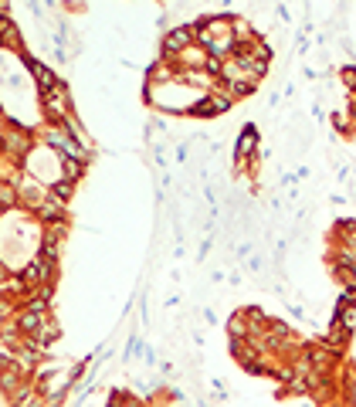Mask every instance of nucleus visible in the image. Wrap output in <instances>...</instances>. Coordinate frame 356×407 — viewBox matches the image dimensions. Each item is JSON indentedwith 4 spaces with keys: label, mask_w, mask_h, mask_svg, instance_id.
I'll list each match as a JSON object with an SVG mask.
<instances>
[{
    "label": "nucleus",
    "mask_w": 356,
    "mask_h": 407,
    "mask_svg": "<svg viewBox=\"0 0 356 407\" xmlns=\"http://www.w3.org/2000/svg\"><path fill=\"white\" fill-rule=\"evenodd\" d=\"M20 167H24V174L34 176V180H41L44 187H55V183L65 180V174H61V153H55V150H51V146H44V143L34 146Z\"/></svg>",
    "instance_id": "nucleus-1"
},
{
    "label": "nucleus",
    "mask_w": 356,
    "mask_h": 407,
    "mask_svg": "<svg viewBox=\"0 0 356 407\" xmlns=\"http://www.w3.org/2000/svg\"><path fill=\"white\" fill-rule=\"evenodd\" d=\"M41 143L44 146H51L55 153H61L65 160H81V163H88V150H85V143H81L79 136L72 133L65 122H51L44 133H41Z\"/></svg>",
    "instance_id": "nucleus-2"
},
{
    "label": "nucleus",
    "mask_w": 356,
    "mask_h": 407,
    "mask_svg": "<svg viewBox=\"0 0 356 407\" xmlns=\"http://www.w3.org/2000/svg\"><path fill=\"white\" fill-rule=\"evenodd\" d=\"M190 44H197V20L194 24H177L163 34V44H159V58L173 61L180 51H187Z\"/></svg>",
    "instance_id": "nucleus-3"
},
{
    "label": "nucleus",
    "mask_w": 356,
    "mask_h": 407,
    "mask_svg": "<svg viewBox=\"0 0 356 407\" xmlns=\"http://www.w3.org/2000/svg\"><path fill=\"white\" fill-rule=\"evenodd\" d=\"M38 105H41V116L48 119V122H65V119L72 116V96H68V85L61 82L55 92L38 96Z\"/></svg>",
    "instance_id": "nucleus-4"
},
{
    "label": "nucleus",
    "mask_w": 356,
    "mask_h": 407,
    "mask_svg": "<svg viewBox=\"0 0 356 407\" xmlns=\"http://www.w3.org/2000/svg\"><path fill=\"white\" fill-rule=\"evenodd\" d=\"M305 360H309V367L316 370V373H329V370L339 367V353L333 347H326L322 340L305 347Z\"/></svg>",
    "instance_id": "nucleus-5"
},
{
    "label": "nucleus",
    "mask_w": 356,
    "mask_h": 407,
    "mask_svg": "<svg viewBox=\"0 0 356 407\" xmlns=\"http://www.w3.org/2000/svg\"><path fill=\"white\" fill-rule=\"evenodd\" d=\"M231 105H235V98L228 96L224 89L220 92H211V96H204L194 105V112L190 116H197V119H214V116H224V112H231Z\"/></svg>",
    "instance_id": "nucleus-6"
},
{
    "label": "nucleus",
    "mask_w": 356,
    "mask_h": 407,
    "mask_svg": "<svg viewBox=\"0 0 356 407\" xmlns=\"http://www.w3.org/2000/svg\"><path fill=\"white\" fill-rule=\"evenodd\" d=\"M24 65H27V72H31V78H34V85H38V96H44V92H55L61 85V78L55 68H48V65H41L38 58H31V55H24Z\"/></svg>",
    "instance_id": "nucleus-7"
},
{
    "label": "nucleus",
    "mask_w": 356,
    "mask_h": 407,
    "mask_svg": "<svg viewBox=\"0 0 356 407\" xmlns=\"http://www.w3.org/2000/svg\"><path fill=\"white\" fill-rule=\"evenodd\" d=\"M44 323H48V316H44V312H34V309H27V306H20V309H18V323H14V326H18V332L24 336V340H31V336H38V332H41Z\"/></svg>",
    "instance_id": "nucleus-8"
},
{
    "label": "nucleus",
    "mask_w": 356,
    "mask_h": 407,
    "mask_svg": "<svg viewBox=\"0 0 356 407\" xmlns=\"http://www.w3.org/2000/svg\"><path fill=\"white\" fill-rule=\"evenodd\" d=\"M350 336H353V330H346L339 319H333V323H329V332H326V340H322V343H326V347H333L336 353H343V347L350 343Z\"/></svg>",
    "instance_id": "nucleus-9"
},
{
    "label": "nucleus",
    "mask_w": 356,
    "mask_h": 407,
    "mask_svg": "<svg viewBox=\"0 0 356 407\" xmlns=\"http://www.w3.org/2000/svg\"><path fill=\"white\" fill-rule=\"evenodd\" d=\"M0 41H4V48H14L20 58L27 55V51L20 48V34H18V27H14V20L11 18H0Z\"/></svg>",
    "instance_id": "nucleus-10"
},
{
    "label": "nucleus",
    "mask_w": 356,
    "mask_h": 407,
    "mask_svg": "<svg viewBox=\"0 0 356 407\" xmlns=\"http://www.w3.org/2000/svg\"><path fill=\"white\" fill-rule=\"evenodd\" d=\"M255 146H258V129L255 126H248V129L241 133V139H237L235 153L237 156H255Z\"/></svg>",
    "instance_id": "nucleus-11"
},
{
    "label": "nucleus",
    "mask_w": 356,
    "mask_h": 407,
    "mask_svg": "<svg viewBox=\"0 0 356 407\" xmlns=\"http://www.w3.org/2000/svg\"><path fill=\"white\" fill-rule=\"evenodd\" d=\"M235 38H237V44H251V41H255V27H251V20L241 18V14H235Z\"/></svg>",
    "instance_id": "nucleus-12"
},
{
    "label": "nucleus",
    "mask_w": 356,
    "mask_h": 407,
    "mask_svg": "<svg viewBox=\"0 0 356 407\" xmlns=\"http://www.w3.org/2000/svg\"><path fill=\"white\" fill-rule=\"evenodd\" d=\"M61 174H65L68 183H79L81 174H85V163H81V160H65V156H61Z\"/></svg>",
    "instance_id": "nucleus-13"
},
{
    "label": "nucleus",
    "mask_w": 356,
    "mask_h": 407,
    "mask_svg": "<svg viewBox=\"0 0 356 407\" xmlns=\"http://www.w3.org/2000/svg\"><path fill=\"white\" fill-rule=\"evenodd\" d=\"M72 190H75V183H68V180H61V183H55V187H51V194L58 197L61 204H68V200H72Z\"/></svg>",
    "instance_id": "nucleus-14"
},
{
    "label": "nucleus",
    "mask_w": 356,
    "mask_h": 407,
    "mask_svg": "<svg viewBox=\"0 0 356 407\" xmlns=\"http://www.w3.org/2000/svg\"><path fill=\"white\" fill-rule=\"evenodd\" d=\"M248 269H251V271H261V258H248Z\"/></svg>",
    "instance_id": "nucleus-15"
},
{
    "label": "nucleus",
    "mask_w": 356,
    "mask_h": 407,
    "mask_svg": "<svg viewBox=\"0 0 356 407\" xmlns=\"http://www.w3.org/2000/svg\"><path fill=\"white\" fill-rule=\"evenodd\" d=\"M298 407H316V404H312V401H302V404H298Z\"/></svg>",
    "instance_id": "nucleus-16"
}]
</instances>
